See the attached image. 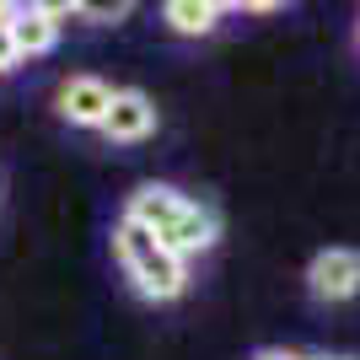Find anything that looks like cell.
Listing matches in <instances>:
<instances>
[{
  "label": "cell",
  "mask_w": 360,
  "mask_h": 360,
  "mask_svg": "<svg viewBox=\"0 0 360 360\" xmlns=\"http://www.w3.org/2000/svg\"><path fill=\"white\" fill-rule=\"evenodd\" d=\"M124 221L146 226L150 237L162 242L167 253H178L183 264L210 253L215 237H221V215L210 205L188 199L183 188H172V183H140L135 194H129V205H124Z\"/></svg>",
  "instance_id": "cell-1"
},
{
  "label": "cell",
  "mask_w": 360,
  "mask_h": 360,
  "mask_svg": "<svg viewBox=\"0 0 360 360\" xmlns=\"http://www.w3.org/2000/svg\"><path fill=\"white\" fill-rule=\"evenodd\" d=\"M113 253H119V264H124V280L146 301H178L183 290H188V264H183L178 253H167L146 226L124 221V215H119V226H113Z\"/></svg>",
  "instance_id": "cell-2"
},
{
  "label": "cell",
  "mask_w": 360,
  "mask_h": 360,
  "mask_svg": "<svg viewBox=\"0 0 360 360\" xmlns=\"http://www.w3.org/2000/svg\"><path fill=\"white\" fill-rule=\"evenodd\" d=\"M307 285L317 301H349L360 296V253L355 248H323L307 264Z\"/></svg>",
  "instance_id": "cell-3"
},
{
  "label": "cell",
  "mask_w": 360,
  "mask_h": 360,
  "mask_svg": "<svg viewBox=\"0 0 360 360\" xmlns=\"http://www.w3.org/2000/svg\"><path fill=\"white\" fill-rule=\"evenodd\" d=\"M108 108H113V86L103 75H70L60 86V119L75 129H103Z\"/></svg>",
  "instance_id": "cell-4"
},
{
  "label": "cell",
  "mask_w": 360,
  "mask_h": 360,
  "mask_svg": "<svg viewBox=\"0 0 360 360\" xmlns=\"http://www.w3.org/2000/svg\"><path fill=\"white\" fill-rule=\"evenodd\" d=\"M156 129V103H150L146 91H113V108H108L103 119V135L119 140V146H135Z\"/></svg>",
  "instance_id": "cell-5"
},
{
  "label": "cell",
  "mask_w": 360,
  "mask_h": 360,
  "mask_svg": "<svg viewBox=\"0 0 360 360\" xmlns=\"http://www.w3.org/2000/svg\"><path fill=\"white\" fill-rule=\"evenodd\" d=\"M11 44H16V60H38V54H49V49L60 44V27H54V16L44 6H16Z\"/></svg>",
  "instance_id": "cell-6"
},
{
  "label": "cell",
  "mask_w": 360,
  "mask_h": 360,
  "mask_svg": "<svg viewBox=\"0 0 360 360\" xmlns=\"http://www.w3.org/2000/svg\"><path fill=\"white\" fill-rule=\"evenodd\" d=\"M226 11H231V6H215V0H167L162 22L178 32V38H210Z\"/></svg>",
  "instance_id": "cell-7"
},
{
  "label": "cell",
  "mask_w": 360,
  "mask_h": 360,
  "mask_svg": "<svg viewBox=\"0 0 360 360\" xmlns=\"http://www.w3.org/2000/svg\"><path fill=\"white\" fill-rule=\"evenodd\" d=\"M16 65H22V60H16V44H11V27H0V75H6V70H16Z\"/></svg>",
  "instance_id": "cell-8"
},
{
  "label": "cell",
  "mask_w": 360,
  "mask_h": 360,
  "mask_svg": "<svg viewBox=\"0 0 360 360\" xmlns=\"http://www.w3.org/2000/svg\"><path fill=\"white\" fill-rule=\"evenodd\" d=\"M81 16H97V22H124L129 6H81Z\"/></svg>",
  "instance_id": "cell-9"
},
{
  "label": "cell",
  "mask_w": 360,
  "mask_h": 360,
  "mask_svg": "<svg viewBox=\"0 0 360 360\" xmlns=\"http://www.w3.org/2000/svg\"><path fill=\"white\" fill-rule=\"evenodd\" d=\"M253 360H307V355H290V349H258Z\"/></svg>",
  "instance_id": "cell-10"
},
{
  "label": "cell",
  "mask_w": 360,
  "mask_h": 360,
  "mask_svg": "<svg viewBox=\"0 0 360 360\" xmlns=\"http://www.w3.org/2000/svg\"><path fill=\"white\" fill-rule=\"evenodd\" d=\"M307 360H312V355H307ZM333 360H355V355H333Z\"/></svg>",
  "instance_id": "cell-11"
}]
</instances>
